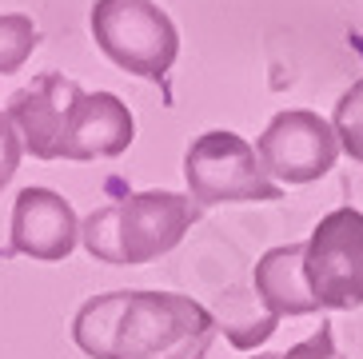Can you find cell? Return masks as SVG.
<instances>
[{
    "label": "cell",
    "instance_id": "1",
    "mask_svg": "<svg viewBox=\"0 0 363 359\" xmlns=\"http://www.w3.org/2000/svg\"><path fill=\"white\" fill-rule=\"evenodd\" d=\"M72 343L88 359H208L216 319L180 292H108L80 304Z\"/></svg>",
    "mask_w": 363,
    "mask_h": 359
},
{
    "label": "cell",
    "instance_id": "2",
    "mask_svg": "<svg viewBox=\"0 0 363 359\" xmlns=\"http://www.w3.org/2000/svg\"><path fill=\"white\" fill-rule=\"evenodd\" d=\"M200 204L184 192H132L80 220V243L104 264H152L200 223Z\"/></svg>",
    "mask_w": 363,
    "mask_h": 359
},
{
    "label": "cell",
    "instance_id": "3",
    "mask_svg": "<svg viewBox=\"0 0 363 359\" xmlns=\"http://www.w3.org/2000/svg\"><path fill=\"white\" fill-rule=\"evenodd\" d=\"M92 40L108 60L144 80H168L180 56V32L152 0H96L88 12Z\"/></svg>",
    "mask_w": 363,
    "mask_h": 359
},
{
    "label": "cell",
    "instance_id": "4",
    "mask_svg": "<svg viewBox=\"0 0 363 359\" xmlns=\"http://www.w3.org/2000/svg\"><path fill=\"white\" fill-rule=\"evenodd\" d=\"M188 196L200 208L212 204H267L279 200V184L264 172L256 148L228 128H212L188 144L184 152Z\"/></svg>",
    "mask_w": 363,
    "mask_h": 359
},
{
    "label": "cell",
    "instance_id": "5",
    "mask_svg": "<svg viewBox=\"0 0 363 359\" xmlns=\"http://www.w3.org/2000/svg\"><path fill=\"white\" fill-rule=\"evenodd\" d=\"M303 275L320 311L363 307V211H328L303 240Z\"/></svg>",
    "mask_w": 363,
    "mask_h": 359
},
{
    "label": "cell",
    "instance_id": "6",
    "mask_svg": "<svg viewBox=\"0 0 363 359\" xmlns=\"http://www.w3.org/2000/svg\"><path fill=\"white\" fill-rule=\"evenodd\" d=\"M256 156L267 176L279 184H311L335 168L340 136L320 112L288 108L267 120V128L256 140Z\"/></svg>",
    "mask_w": 363,
    "mask_h": 359
},
{
    "label": "cell",
    "instance_id": "7",
    "mask_svg": "<svg viewBox=\"0 0 363 359\" xmlns=\"http://www.w3.org/2000/svg\"><path fill=\"white\" fill-rule=\"evenodd\" d=\"M84 88L65 72H44L33 84L16 88L9 96V120L21 132V144L33 152L36 160H60V140H65V124L72 104L80 100Z\"/></svg>",
    "mask_w": 363,
    "mask_h": 359
},
{
    "label": "cell",
    "instance_id": "8",
    "mask_svg": "<svg viewBox=\"0 0 363 359\" xmlns=\"http://www.w3.org/2000/svg\"><path fill=\"white\" fill-rule=\"evenodd\" d=\"M12 252L40 260V264H60L80 243V220L72 204L52 188H24L12 204Z\"/></svg>",
    "mask_w": 363,
    "mask_h": 359
},
{
    "label": "cell",
    "instance_id": "9",
    "mask_svg": "<svg viewBox=\"0 0 363 359\" xmlns=\"http://www.w3.org/2000/svg\"><path fill=\"white\" fill-rule=\"evenodd\" d=\"M132 140H136V120L116 92H80V100L68 112L60 160H72V164L116 160L132 148Z\"/></svg>",
    "mask_w": 363,
    "mask_h": 359
},
{
    "label": "cell",
    "instance_id": "10",
    "mask_svg": "<svg viewBox=\"0 0 363 359\" xmlns=\"http://www.w3.org/2000/svg\"><path fill=\"white\" fill-rule=\"evenodd\" d=\"M252 292L276 319L320 311L308 287V275H303V243H279L259 255L256 272H252Z\"/></svg>",
    "mask_w": 363,
    "mask_h": 359
},
{
    "label": "cell",
    "instance_id": "11",
    "mask_svg": "<svg viewBox=\"0 0 363 359\" xmlns=\"http://www.w3.org/2000/svg\"><path fill=\"white\" fill-rule=\"evenodd\" d=\"M216 319V331H224L228 343L240 351H256L259 343L276 336L279 319L259 304L256 292H247V287H228L216 296V307H208Z\"/></svg>",
    "mask_w": 363,
    "mask_h": 359
},
{
    "label": "cell",
    "instance_id": "12",
    "mask_svg": "<svg viewBox=\"0 0 363 359\" xmlns=\"http://www.w3.org/2000/svg\"><path fill=\"white\" fill-rule=\"evenodd\" d=\"M40 48V28L24 12H0V76L21 72Z\"/></svg>",
    "mask_w": 363,
    "mask_h": 359
},
{
    "label": "cell",
    "instance_id": "13",
    "mask_svg": "<svg viewBox=\"0 0 363 359\" xmlns=\"http://www.w3.org/2000/svg\"><path fill=\"white\" fill-rule=\"evenodd\" d=\"M331 128H335V136H340V148L347 152L355 164H363V76L335 100Z\"/></svg>",
    "mask_w": 363,
    "mask_h": 359
},
{
    "label": "cell",
    "instance_id": "14",
    "mask_svg": "<svg viewBox=\"0 0 363 359\" xmlns=\"http://www.w3.org/2000/svg\"><path fill=\"white\" fill-rule=\"evenodd\" d=\"M284 359H347V355L335 348V331H331V324H320L315 336H308L303 343L288 348V351H284Z\"/></svg>",
    "mask_w": 363,
    "mask_h": 359
},
{
    "label": "cell",
    "instance_id": "15",
    "mask_svg": "<svg viewBox=\"0 0 363 359\" xmlns=\"http://www.w3.org/2000/svg\"><path fill=\"white\" fill-rule=\"evenodd\" d=\"M21 152H24L21 132L12 128L9 112H0V188L16 176V168H21Z\"/></svg>",
    "mask_w": 363,
    "mask_h": 359
},
{
    "label": "cell",
    "instance_id": "16",
    "mask_svg": "<svg viewBox=\"0 0 363 359\" xmlns=\"http://www.w3.org/2000/svg\"><path fill=\"white\" fill-rule=\"evenodd\" d=\"M247 359H284V351H264V355H247Z\"/></svg>",
    "mask_w": 363,
    "mask_h": 359
}]
</instances>
